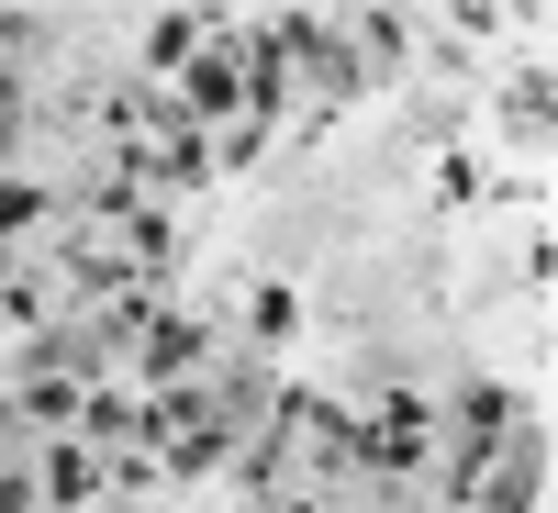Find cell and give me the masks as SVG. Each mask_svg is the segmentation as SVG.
Segmentation results:
<instances>
[{
    "mask_svg": "<svg viewBox=\"0 0 558 513\" xmlns=\"http://www.w3.org/2000/svg\"><path fill=\"white\" fill-rule=\"evenodd\" d=\"M458 457H447V502H470L481 480H492V457H502V436H514V391H502V380H470V391H458Z\"/></svg>",
    "mask_w": 558,
    "mask_h": 513,
    "instance_id": "6da1fadb",
    "label": "cell"
},
{
    "mask_svg": "<svg viewBox=\"0 0 558 513\" xmlns=\"http://www.w3.org/2000/svg\"><path fill=\"white\" fill-rule=\"evenodd\" d=\"M179 123H246V57L235 45H202L179 68Z\"/></svg>",
    "mask_w": 558,
    "mask_h": 513,
    "instance_id": "7a4b0ae2",
    "label": "cell"
},
{
    "mask_svg": "<svg viewBox=\"0 0 558 513\" xmlns=\"http://www.w3.org/2000/svg\"><path fill=\"white\" fill-rule=\"evenodd\" d=\"M202 357H213V323H202V313H157L146 335H134V380H157V391H179V380H191Z\"/></svg>",
    "mask_w": 558,
    "mask_h": 513,
    "instance_id": "3957f363",
    "label": "cell"
},
{
    "mask_svg": "<svg viewBox=\"0 0 558 513\" xmlns=\"http://www.w3.org/2000/svg\"><path fill=\"white\" fill-rule=\"evenodd\" d=\"M89 491H101V457H89L78 436H57V447H45V469H34V502H45V513H89Z\"/></svg>",
    "mask_w": 558,
    "mask_h": 513,
    "instance_id": "277c9868",
    "label": "cell"
},
{
    "mask_svg": "<svg viewBox=\"0 0 558 513\" xmlns=\"http://www.w3.org/2000/svg\"><path fill=\"white\" fill-rule=\"evenodd\" d=\"M57 268H68V291H78V302H123V291H146V279H134V257H101L89 235H68Z\"/></svg>",
    "mask_w": 558,
    "mask_h": 513,
    "instance_id": "5b68a950",
    "label": "cell"
},
{
    "mask_svg": "<svg viewBox=\"0 0 558 513\" xmlns=\"http://www.w3.org/2000/svg\"><path fill=\"white\" fill-rule=\"evenodd\" d=\"M134 436H146V402H123V391L78 402V447H134Z\"/></svg>",
    "mask_w": 558,
    "mask_h": 513,
    "instance_id": "8992f818",
    "label": "cell"
},
{
    "mask_svg": "<svg viewBox=\"0 0 558 513\" xmlns=\"http://www.w3.org/2000/svg\"><path fill=\"white\" fill-rule=\"evenodd\" d=\"M191 57H202V23H191V12H157V23H146V78H179Z\"/></svg>",
    "mask_w": 558,
    "mask_h": 513,
    "instance_id": "52a82bcc",
    "label": "cell"
},
{
    "mask_svg": "<svg viewBox=\"0 0 558 513\" xmlns=\"http://www.w3.org/2000/svg\"><path fill=\"white\" fill-rule=\"evenodd\" d=\"M123 246H134V279H157V268L179 257V223H168V212H146V201H134V212H123Z\"/></svg>",
    "mask_w": 558,
    "mask_h": 513,
    "instance_id": "ba28073f",
    "label": "cell"
},
{
    "mask_svg": "<svg viewBox=\"0 0 558 513\" xmlns=\"http://www.w3.org/2000/svg\"><path fill=\"white\" fill-rule=\"evenodd\" d=\"M78 402H89V380H23V391H12L23 425H78Z\"/></svg>",
    "mask_w": 558,
    "mask_h": 513,
    "instance_id": "9c48e42d",
    "label": "cell"
},
{
    "mask_svg": "<svg viewBox=\"0 0 558 513\" xmlns=\"http://www.w3.org/2000/svg\"><path fill=\"white\" fill-rule=\"evenodd\" d=\"M246 323H257V346H279V335H291V323H302V291H291V279H257Z\"/></svg>",
    "mask_w": 558,
    "mask_h": 513,
    "instance_id": "30bf717a",
    "label": "cell"
},
{
    "mask_svg": "<svg viewBox=\"0 0 558 513\" xmlns=\"http://www.w3.org/2000/svg\"><path fill=\"white\" fill-rule=\"evenodd\" d=\"M45 212H57V191H34V179H0V235H34Z\"/></svg>",
    "mask_w": 558,
    "mask_h": 513,
    "instance_id": "8fae6325",
    "label": "cell"
},
{
    "mask_svg": "<svg viewBox=\"0 0 558 513\" xmlns=\"http://www.w3.org/2000/svg\"><path fill=\"white\" fill-rule=\"evenodd\" d=\"M0 323H34V335H45V291H34L12 257H0Z\"/></svg>",
    "mask_w": 558,
    "mask_h": 513,
    "instance_id": "7c38bea8",
    "label": "cell"
},
{
    "mask_svg": "<svg viewBox=\"0 0 558 513\" xmlns=\"http://www.w3.org/2000/svg\"><path fill=\"white\" fill-rule=\"evenodd\" d=\"M514 112H525V123L547 134V112H558V89H547V68H525V78H514Z\"/></svg>",
    "mask_w": 558,
    "mask_h": 513,
    "instance_id": "4fadbf2b",
    "label": "cell"
},
{
    "mask_svg": "<svg viewBox=\"0 0 558 513\" xmlns=\"http://www.w3.org/2000/svg\"><path fill=\"white\" fill-rule=\"evenodd\" d=\"M0 513H45L34 502V469H12V447H0Z\"/></svg>",
    "mask_w": 558,
    "mask_h": 513,
    "instance_id": "5bb4252c",
    "label": "cell"
},
{
    "mask_svg": "<svg viewBox=\"0 0 558 513\" xmlns=\"http://www.w3.org/2000/svg\"><path fill=\"white\" fill-rule=\"evenodd\" d=\"M12 123H23V68H0V146H12Z\"/></svg>",
    "mask_w": 558,
    "mask_h": 513,
    "instance_id": "9a60e30c",
    "label": "cell"
},
{
    "mask_svg": "<svg viewBox=\"0 0 558 513\" xmlns=\"http://www.w3.org/2000/svg\"><path fill=\"white\" fill-rule=\"evenodd\" d=\"M268 513H324V502H302V491H291V502H268Z\"/></svg>",
    "mask_w": 558,
    "mask_h": 513,
    "instance_id": "2e32d148",
    "label": "cell"
}]
</instances>
